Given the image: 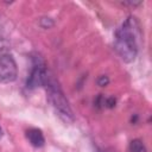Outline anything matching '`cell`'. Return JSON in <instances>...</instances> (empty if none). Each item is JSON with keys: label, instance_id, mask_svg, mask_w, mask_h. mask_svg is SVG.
I'll list each match as a JSON object with an SVG mask.
<instances>
[{"label": "cell", "instance_id": "277c9868", "mask_svg": "<svg viewBox=\"0 0 152 152\" xmlns=\"http://www.w3.org/2000/svg\"><path fill=\"white\" fill-rule=\"evenodd\" d=\"M18 68L14 58L11 55L0 56V83H11L15 81Z\"/></svg>", "mask_w": 152, "mask_h": 152}, {"label": "cell", "instance_id": "3957f363", "mask_svg": "<svg viewBox=\"0 0 152 152\" xmlns=\"http://www.w3.org/2000/svg\"><path fill=\"white\" fill-rule=\"evenodd\" d=\"M49 71L46 70L45 63L39 55H34L32 57V69L30 76L26 81V87L28 89H34L37 87H44L48 80Z\"/></svg>", "mask_w": 152, "mask_h": 152}, {"label": "cell", "instance_id": "ba28073f", "mask_svg": "<svg viewBox=\"0 0 152 152\" xmlns=\"http://www.w3.org/2000/svg\"><path fill=\"white\" fill-rule=\"evenodd\" d=\"M115 104H116V100L113 96L103 97V106L104 107H107V108H114Z\"/></svg>", "mask_w": 152, "mask_h": 152}, {"label": "cell", "instance_id": "8fae6325", "mask_svg": "<svg viewBox=\"0 0 152 152\" xmlns=\"http://www.w3.org/2000/svg\"><path fill=\"white\" fill-rule=\"evenodd\" d=\"M124 4H125V5H129V6H138V5H140L141 2H140V1H125Z\"/></svg>", "mask_w": 152, "mask_h": 152}, {"label": "cell", "instance_id": "5b68a950", "mask_svg": "<svg viewBox=\"0 0 152 152\" xmlns=\"http://www.w3.org/2000/svg\"><path fill=\"white\" fill-rule=\"evenodd\" d=\"M26 138L28 139L30 144L34 147H42L45 142V139H44V135L42 133L40 129L38 128H31L26 132Z\"/></svg>", "mask_w": 152, "mask_h": 152}, {"label": "cell", "instance_id": "8992f818", "mask_svg": "<svg viewBox=\"0 0 152 152\" xmlns=\"http://www.w3.org/2000/svg\"><path fill=\"white\" fill-rule=\"evenodd\" d=\"M128 151L129 152H147L144 142L140 139H134L129 142L128 145Z\"/></svg>", "mask_w": 152, "mask_h": 152}, {"label": "cell", "instance_id": "6da1fadb", "mask_svg": "<svg viewBox=\"0 0 152 152\" xmlns=\"http://www.w3.org/2000/svg\"><path fill=\"white\" fill-rule=\"evenodd\" d=\"M139 25L135 18H127L115 31L114 49L124 62H133L138 55Z\"/></svg>", "mask_w": 152, "mask_h": 152}, {"label": "cell", "instance_id": "52a82bcc", "mask_svg": "<svg viewBox=\"0 0 152 152\" xmlns=\"http://www.w3.org/2000/svg\"><path fill=\"white\" fill-rule=\"evenodd\" d=\"M39 24H40V26H42L43 28H50V27L53 26V20H52L51 18L44 17V18H42V19L39 20Z\"/></svg>", "mask_w": 152, "mask_h": 152}, {"label": "cell", "instance_id": "7a4b0ae2", "mask_svg": "<svg viewBox=\"0 0 152 152\" xmlns=\"http://www.w3.org/2000/svg\"><path fill=\"white\" fill-rule=\"evenodd\" d=\"M45 90H46V96L51 106L53 107L55 112L57 115L66 124H71L75 120L74 113L71 110V107L59 86V83L56 81V78L49 72L48 80L44 84Z\"/></svg>", "mask_w": 152, "mask_h": 152}, {"label": "cell", "instance_id": "30bf717a", "mask_svg": "<svg viewBox=\"0 0 152 152\" xmlns=\"http://www.w3.org/2000/svg\"><path fill=\"white\" fill-rule=\"evenodd\" d=\"M7 46H8V43H7V40L5 39L4 34H2V33H1V31H0V50L6 49Z\"/></svg>", "mask_w": 152, "mask_h": 152}, {"label": "cell", "instance_id": "7c38bea8", "mask_svg": "<svg viewBox=\"0 0 152 152\" xmlns=\"http://www.w3.org/2000/svg\"><path fill=\"white\" fill-rule=\"evenodd\" d=\"M2 137V129H1V127H0V138Z\"/></svg>", "mask_w": 152, "mask_h": 152}, {"label": "cell", "instance_id": "9c48e42d", "mask_svg": "<svg viewBox=\"0 0 152 152\" xmlns=\"http://www.w3.org/2000/svg\"><path fill=\"white\" fill-rule=\"evenodd\" d=\"M109 83V78L107 77V76H100L99 78H97V84L100 86V87H106L107 84Z\"/></svg>", "mask_w": 152, "mask_h": 152}]
</instances>
